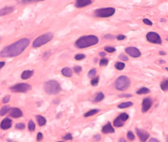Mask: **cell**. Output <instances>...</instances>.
Returning a JSON list of instances; mask_svg holds the SVG:
<instances>
[{"mask_svg": "<svg viewBox=\"0 0 168 142\" xmlns=\"http://www.w3.org/2000/svg\"><path fill=\"white\" fill-rule=\"evenodd\" d=\"M43 139V135L42 134V133H38L37 135V141L38 142H40Z\"/></svg>", "mask_w": 168, "mask_h": 142, "instance_id": "obj_40", "label": "cell"}, {"mask_svg": "<svg viewBox=\"0 0 168 142\" xmlns=\"http://www.w3.org/2000/svg\"><path fill=\"white\" fill-rule=\"evenodd\" d=\"M127 138H128V139L130 140L131 141H133L135 139V135L133 134V133L132 132V131H129L127 133Z\"/></svg>", "mask_w": 168, "mask_h": 142, "instance_id": "obj_34", "label": "cell"}, {"mask_svg": "<svg viewBox=\"0 0 168 142\" xmlns=\"http://www.w3.org/2000/svg\"><path fill=\"white\" fill-rule=\"evenodd\" d=\"M108 60L107 58L102 59L100 62V66H103L108 65Z\"/></svg>", "mask_w": 168, "mask_h": 142, "instance_id": "obj_33", "label": "cell"}, {"mask_svg": "<svg viewBox=\"0 0 168 142\" xmlns=\"http://www.w3.org/2000/svg\"><path fill=\"white\" fill-rule=\"evenodd\" d=\"M159 62H160V63H165V61H163V60H160V61H159Z\"/></svg>", "mask_w": 168, "mask_h": 142, "instance_id": "obj_54", "label": "cell"}, {"mask_svg": "<svg viewBox=\"0 0 168 142\" xmlns=\"http://www.w3.org/2000/svg\"><path fill=\"white\" fill-rule=\"evenodd\" d=\"M102 131L104 134H110L114 132V129L111 126V123H108L105 126H104L102 129Z\"/></svg>", "mask_w": 168, "mask_h": 142, "instance_id": "obj_16", "label": "cell"}, {"mask_svg": "<svg viewBox=\"0 0 168 142\" xmlns=\"http://www.w3.org/2000/svg\"><path fill=\"white\" fill-rule=\"evenodd\" d=\"M149 142H160L158 140L156 139L155 138H152L149 140Z\"/></svg>", "mask_w": 168, "mask_h": 142, "instance_id": "obj_46", "label": "cell"}, {"mask_svg": "<svg viewBox=\"0 0 168 142\" xmlns=\"http://www.w3.org/2000/svg\"><path fill=\"white\" fill-rule=\"evenodd\" d=\"M99 55L101 57H104L106 55V53L104 52H101L99 53Z\"/></svg>", "mask_w": 168, "mask_h": 142, "instance_id": "obj_49", "label": "cell"}, {"mask_svg": "<svg viewBox=\"0 0 168 142\" xmlns=\"http://www.w3.org/2000/svg\"><path fill=\"white\" fill-rule=\"evenodd\" d=\"M152 105V101L150 98H145L142 103V111L143 113H146L150 109Z\"/></svg>", "mask_w": 168, "mask_h": 142, "instance_id": "obj_11", "label": "cell"}, {"mask_svg": "<svg viewBox=\"0 0 168 142\" xmlns=\"http://www.w3.org/2000/svg\"><path fill=\"white\" fill-rule=\"evenodd\" d=\"M28 129L30 131H35L36 129V124L32 120H30L29 123H28Z\"/></svg>", "mask_w": 168, "mask_h": 142, "instance_id": "obj_28", "label": "cell"}, {"mask_svg": "<svg viewBox=\"0 0 168 142\" xmlns=\"http://www.w3.org/2000/svg\"><path fill=\"white\" fill-rule=\"evenodd\" d=\"M99 42V39L94 35H87L81 37L76 40L75 46L78 49H85L96 45Z\"/></svg>", "mask_w": 168, "mask_h": 142, "instance_id": "obj_2", "label": "cell"}, {"mask_svg": "<svg viewBox=\"0 0 168 142\" xmlns=\"http://www.w3.org/2000/svg\"><path fill=\"white\" fill-rule=\"evenodd\" d=\"M37 121L40 126L42 127L46 125V120L45 117H43L41 115H37L36 117Z\"/></svg>", "mask_w": 168, "mask_h": 142, "instance_id": "obj_20", "label": "cell"}, {"mask_svg": "<svg viewBox=\"0 0 168 142\" xmlns=\"http://www.w3.org/2000/svg\"><path fill=\"white\" fill-rule=\"evenodd\" d=\"M104 97V94L102 92H99V93L97 94L96 98H95L94 102H100V101H101L102 100H103Z\"/></svg>", "mask_w": 168, "mask_h": 142, "instance_id": "obj_27", "label": "cell"}, {"mask_svg": "<svg viewBox=\"0 0 168 142\" xmlns=\"http://www.w3.org/2000/svg\"><path fill=\"white\" fill-rule=\"evenodd\" d=\"M1 37H0V41H1Z\"/></svg>", "mask_w": 168, "mask_h": 142, "instance_id": "obj_56", "label": "cell"}, {"mask_svg": "<svg viewBox=\"0 0 168 142\" xmlns=\"http://www.w3.org/2000/svg\"><path fill=\"white\" fill-rule=\"evenodd\" d=\"M64 142V141H58V142Z\"/></svg>", "mask_w": 168, "mask_h": 142, "instance_id": "obj_55", "label": "cell"}, {"mask_svg": "<svg viewBox=\"0 0 168 142\" xmlns=\"http://www.w3.org/2000/svg\"><path fill=\"white\" fill-rule=\"evenodd\" d=\"M54 35L52 32H49L43 34L34 40L32 43V46L34 48H38L46 45V43L50 42L53 39Z\"/></svg>", "mask_w": 168, "mask_h": 142, "instance_id": "obj_4", "label": "cell"}, {"mask_svg": "<svg viewBox=\"0 0 168 142\" xmlns=\"http://www.w3.org/2000/svg\"><path fill=\"white\" fill-rule=\"evenodd\" d=\"M72 138H73V137H72V135L71 133L66 134L63 137V139L65 140H72Z\"/></svg>", "mask_w": 168, "mask_h": 142, "instance_id": "obj_36", "label": "cell"}, {"mask_svg": "<svg viewBox=\"0 0 168 142\" xmlns=\"http://www.w3.org/2000/svg\"><path fill=\"white\" fill-rule=\"evenodd\" d=\"M30 40L28 38H23L4 48L0 52L2 58L16 57L19 55L29 46Z\"/></svg>", "mask_w": 168, "mask_h": 142, "instance_id": "obj_1", "label": "cell"}, {"mask_svg": "<svg viewBox=\"0 0 168 142\" xmlns=\"http://www.w3.org/2000/svg\"><path fill=\"white\" fill-rule=\"evenodd\" d=\"M160 87L161 89L164 91H167L168 89V79H165L161 82Z\"/></svg>", "mask_w": 168, "mask_h": 142, "instance_id": "obj_25", "label": "cell"}, {"mask_svg": "<svg viewBox=\"0 0 168 142\" xmlns=\"http://www.w3.org/2000/svg\"><path fill=\"white\" fill-rule=\"evenodd\" d=\"M10 108L9 107V106H3V107L1 108V109L0 110V116H4L5 114H7L9 110H10Z\"/></svg>", "mask_w": 168, "mask_h": 142, "instance_id": "obj_22", "label": "cell"}, {"mask_svg": "<svg viewBox=\"0 0 168 142\" xmlns=\"http://www.w3.org/2000/svg\"><path fill=\"white\" fill-rule=\"evenodd\" d=\"M43 88L46 93L49 95L57 94L62 90L59 83L54 80H50L45 82Z\"/></svg>", "mask_w": 168, "mask_h": 142, "instance_id": "obj_3", "label": "cell"}, {"mask_svg": "<svg viewBox=\"0 0 168 142\" xmlns=\"http://www.w3.org/2000/svg\"><path fill=\"white\" fill-rule=\"evenodd\" d=\"M92 3V1L91 0H78L75 2V6L78 8H82L91 4Z\"/></svg>", "mask_w": 168, "mask_h": 142, "instance_id": "obj_15", "label": "cell"}, {"mask_svg": "<svg viewBox=\"0 0 168 142\" xmlns=\"http://www.w3.org/2000/svg\"><path fill=\"white\" fill-rule=\"evenodd\" d=\"M85 58V55L83 54H78V55H76L75 57V60H81L84 59Z\"/></svg>", "mask_w": 168, "mask_h": 142, "instance_id": "obj_35", "label": "cell"}, {"mask_svg": "<svg viewBox=\"0 0 168 142\" xmlns=\"http://www.w3.org/2000/svg\"><path fill=\"white\" fill-rule=\"evenodd\" d=\"M59 102H60V101H57V100H54V101H53V103H55V104H58V103H59Z\"/></svg>", "mask_w": 168, "mask_h": 142, "instance_id": "obj_53", "label": "cell"}, {"mask_svg": "<svg viewBox=\"0 0 168 142\" xmlns=\"http://www.w3.org/2000/svg\"><path fill=\"white\" fill-rule=\"evenodd\" d=\"M50 55H51V52L50 51H46L43 53V58L45 59V60H46L49 58Z\"/></svg>", "mask_w": 168, "mask_h": 142, "instance_id": "obj_41", "label": "cell"}, {"mask_svg": "<svg viewBox=\"0 0 168 142\" xmlns=\"http://www.w3.org/2000/svg\"><path fill=\"white\" fill-rule=\"evenodd\" d=\"M94 139L96 141H99L101 140L102 137L101 135H99V134H98V135H96L94 137Z\"/></svg>", "mask_w": 168, "mask_h": 142, "instance_id": "obj_43", "label": "cell"}, {"mask_svg": "<svg viewBox=\"0 0 168 142\" xmlns=\"http://www.w3.org/2000/svg\"><path fill=\"white\" fill-rule=\"evenodd\" d=\"M119 58L120 59H121V60L124 61H127L129 60L128 57L124 54H121L120 55Z\"/></svg>", "mask_w": 168, "mask_h": 142, "instance_id": "obj_39", "label": "cell"}, {"mask_svg": "<svg viewBox=\"0 0 168 142\" xmlns=\"http://www.w3.org/2000/svg\"><path fill=\"white\" fill-rule=\"evenodd\" d=\"M25 124L24 123H17V124H15V127L16 129L18 130H21L24 129L25 128Z\"/></svg>", "mask_w": 168, "mask_h": 142, "instance_id": "obj_30", "label": "cell"}, {"mask_svg": "<svg viewBox=\"0 0 168 142\" xmlns=\"http://www.w3.org/2000/svg\"><path fill=\"white\" fill-rule=\"evenodd\" d=\"M119 142H126V140L123 138H121L119 140Z\"/></svg>", "mask_w": 168, "mask_h": 142, "instance_id": "obj_51", "label": "cell"}, {"mask_svg": "<svg viewBox=\"0 0 168 142\" xmlns=\"http://www.w3.org/2000/svg\"><path fill=\"white\" fill-rule=\"evenodd\" d=\"M159 54L161 55H166V53L165 52H163V51H160V52H159Z\"/></svg>", "mask_w": 168, "mask_h": 142, "instance_id": "obj_50", "label": "cell"}, {"mask_svg": "<svg viewBox=\"0 0 168 142\" xmlns=\"http://www.w3.org/2000/svg\"><path fill=\"white\" fill-rule=\"evenodd\" d=\"M10 96L7 95V96H4V97L3 98L2 102H3V104H7L10 101Z\"/></svg>", "mask_w": 168, "mask_h": 142, "instance_id": "obj_37", "label": "cell"}, {"mask_svg": "<svg viewBox=\"0 0 168 142\" xmlns=\"http://www.w3.org/2000/svg\"><path fill=\"white\" fill-rule=\"evenodd\" d=\"M130 85V81L128 77L122 75L118 77L115 81L116 89L119 91H125L128 89Z\"/></svg>", "mask_w": 168, "mask_h": 142, "instance_id": "obj_5", "label": "cell"}, {"mask_svg": "<svg viewBox=\"0 0 168 142\" xmlns=\"http://www.w3.org/2000/svg\"><path fill=\"white\" fill-rule=\"evenodd\" d=\"M143 21L144 23L146 24V25H149V26H152L153 25L152 22V21H150L147 18H145L143 20Z\"/></svg>", "mask_w": 168, "mask_h": 142, "instance_id": "obj_42", "label": "cell"}, {"mask_svg": "<svg viewBox=\"0 0 168 142\" xmlns=\"http://www.w3.org/2000/svg\"><path fill=\"white\" fill-rule=\"evenodd\" d=\"M104 49L105 51L109 53H113L116 50V49L114 47L111 46H106L105 47Z\"/></svg>", "mask_w": 168, "mask_h": 142, "instance_id": "obj_32", "label": "cell"}, {"mask_svg": "<svg viewBox=\"0 0 168 142\" xmlns=\"http://www.w3.org/2000/svg\"><path fill=\"white\" fill-rule=\"evenodd\" d=\"M150 92V90L146 87H143L139 89L136 92V93L139 95L145 94L149 93Z\"/></svg>", "mask_w": 168, "mask_h": 142, "instance_id": "obj_24", "label": "cell"}, {"mask_svg": "<svg viewBox=\"0 0 168 142\" xmlns=\"http://www.w3.org/2000/svg\"><path fill=\"white\" fill-rule=\"evenodd\" d=\"M125 52L127 55L134 58L139 57L142 55L140 51L137 48L133 46L127 47L125 49Z\"/></svg>", "mask_w": 168, "mask_h": 142, "instance_id": "obj_10", "label": "cell"}, {"mask_svg": "<svg viewBox=\"0 0 168 142\" xmlns=\"http://www.w3.org/2000/svg\"><path fill=\"white\" fill-rule=\"evenodd\" d=\"M133 105V103H132V102H123V103H121L119 105H118L117 107L119 109H124V108L130 107Z\"/></svg>", "mask_w": 168, "mask_h": 142, "instance_id": "obj_21", "label": "cell"}, {"mask_svg": "<svg viewBox=\"0 0 168 142\" xmlns=\"http://www.w3.org/2000/svg\"><path fill=\"white\" fill-rule=\"evenodd\" d=\"M136 133L137 136L142 142H146L149 137V134L143 130L137 128Z\"/></svg>", "mask_w": 168, "mask_h": 142, "instance_id": "obj_13", "label": "cell"}, {"mask_svg": "<svg viewBox=\"0 0 168 142\" xmlns=\"http://www.w3.org/2000/svg\"><path fill=\"white\" fill-rule=\"evenodd\" d=\"M34 74V70H25L24 71L21 75V78L23 80H26L32 77Z\"/></svg>", "mask_w": 168, "mask_h": 142, "instance_id": "obj_18", "label": "cell"}, {"mask_svg": "<svg viewBox=\"0 0 168 142\" xmlns=\"http://www.w3.org/2000/svg\"><path fill=\"white\" fill-rule=\"evenodd\" d=\"M32 87L27 83H19L10 88L11 92L14 93H27L32 89Z\"/></svg>", "mask_w": 168, "mask_h": 142, "instance_id": "obj_6", "label": "cell"}, {"mask_svg": "<svg viewBox=\"0 0 168 142\" xmlns=\"http://www.w3.org/2000/svg\"><path fill=\"white\" fill-rule=\"evenodd\" d=\"M100 111V110L99 109L92 110L90 111H88L87 113H86V114H85L84 116L85 117H90V116H94L96 114L99 113Z\"/></svg>", "mask_w": 168, "mask_h": 142, "instance_id": "obj_23", "label": "cell"}, {"mask_svg": "<svg viewBox=\"0 0 168 142\" xmlns=\"http://www.w3.org/2000/svg\"><path fill=\"white\" fill-rule=\"evenodd\" d=\"M126 38V36L124 35H119L117 37V39L119 40H123Z\"/></svg>", "mask_w": 168, "mask_h": 142, "instance_id": "obj_44", "label": "cell"}, {"mask_svg": "<svg viewBox=\"0 0 168 142\" xmlns=\"http://www.w3.org/2000/svg\"><path fill=\"white\" fill-rule=\"evenodd\" d=\"M99 77H97L95 78H93L91 81V84L92 86H96L98 85L99 82Z\"/></svg>", "mask_w": 168, "mask_h": 142, "instance_id": "obj_31", "label": "cell"}, {"mask_svg": "<svg viewBox=\"0 0 168 142\" xmlns=\"http://www.w3.org/2000/svg\"><path fill=\"white\" fill-rule=\"evenodd\" d=\"M82 71V68L79 66H76L74 67V71L76 74H79Z\"/></svg>", "mask_w": 168, "mask_h": 142, "instance_id": "obj_38", "label": "cell"}, {"mask_svg": "<svg viewBox=\"0 0 168 142\" xmlns=\"http://www.w3.org/2000/svg\"><path fill=\"white\" fill-rule=\"evenodd\" d=\"M6 63L4 61L0 62V69H1L4 65Z\"/></svg>", "mask_w": 168, "mask_h": 142, "instance_id": "obj_48", "label": "cell"}, {"mask_svg": "<svg viewBox=\"0 0 168 142\" xmlns=\"http://www.w3.org/2000/svg\"><path fill=\"white\" fill-rule=\"evenodd\" d=\"M115 12V9L114 7L99 8L95 10L94 15L98 17L105 18L113 16Z\"/></svg>", "mask_w": 168, "mask_h": 142, "instance_id": "obj_7", "label": "cell"}, {"mask_svg": "<svg viewBox=\"0 0 168 142\" xmlns=\"http://www.w3.org/2000/svg\"><path fill=\"white\" fill-rule=\"evenodd\" d=\"M8 112L10 116L13 118H19L23 116L22 111L18 108H10Z\"/></svg>", "mask_w": 168, "mask_h": 142, "instance_id": "obj_12", "label": "cell"}, {"mask_svg": "<svg viewBox=\"0 0 168 142\" xmlns=\"http://www.w3.org/2000/svg\"><path fill=\"white\" fill-rule=\"evenodd\" d=\"M96 72H97V71H96V69H92L91 70H90L88 73V76L89 78H93V77H94L96 75Z\"/></svg>", "mask_w": 168, "mask_h": 142, "instance_id": "obj_29", "label": "cell"}, {"mask_svg": "<svg viewBox=\"0 0 168 142\" xmlns=\"http://www.w3.org/2000/svg\"><path fill=\"white\" fill-rule=\"evenodd\" d=\"M129 116L126 113H122L113 121V126L116 127H122L125 124V121L128 120Z\"/></svg>", "mask_w": 168, "mask_h": 142, "instance_id": "obj_9", "label": "cell"}, {"mask_svg": "<svg viewBox=\"0 0 168 142\" xmlns=\"http://www.w3.org/2000/svg\"><path fill=\"white\" fill-rule=\"evenodd\" d=\"M105 38H107V39H114V36H113V35H106V36H105Z\"/></svg>", "mask_w": 168, "mask_h": 142, "instance_id": "obj_47", "label": "cell"}, {"mask_svg": "<svg viewBox=\"0 0 168 142\" xmlns=\"http://www.w3.org/2000/svg\"><path fill=\"white\" fill-rule=\"evenodd\" d=\"M132 95L131 94H121L119 95L120 97H132Z\"/></svg>", "mask_w": 168, "mask_h": 142, "instance_id": "obj_45", "label": "cell"}, {"mask_svg": "<svg viewBox=\"0 0 168 142\" xmlns=\"http://www.w3.org/2000/svg\"><path fill=\"white\" fill-rule=\"evenodd\" d=\"M13 125V120L10 118L6 117L1 121L0 127L3 130H6L11 128Z\"/></svg>", "mask_w": 168, "mask_h": 142, "instance_id": "obj_14", "label": "cell"}, {"mask_svg": "<svg viewBox=\"0 0 168 142\" xmlns=\"http://www.w3.org/2000/svg\"><path fill=\"white\" fill-rule=\"evenodd\" d=\"M7 142H16V141H13V140H12L10 139H7Z\"/></svg>", "mask_w": 168, "mask_h": 142, "instance_id": "obj_52", "label": "cell"}, {"mask_svg": "<svg viewBox=\"0 0 168 142\" xmlns=\"http://www.w3.org/2000/svg\"><path fill=\"white\" fill-rule=\"evenodd\" d=\"M146 37L148 41L155 44L160 45L162 42V40L159 35L155 32H149L147 34Z\"/></svg>", "mask_w": 168, "mask_h": 142, "instance_id": "obj_8", "label": "cell"}, {"mask_svg": "<svg viewBox=\"0 0 168 142\" xmlns=\"http://www.w3.org/2000/svg\"><path fill=\"white\" fill-rule=\"evenodd\" d=\"M14 10L13 7H7L0 9V16H4L10 14Z\"/></svg>", "mask_w": 168, "mask_h": 142, "instance_id": "obj_17", "label": "cell"}, {"mask_svg": "<svg viewBox=\"0 0 168 142\" xmlns=\"http://www.w3.org/2000/svg\"><path fill=\"white\" fill-rule=\"evenodd\" d=\"M61 73L63 75L66 77L71 78L72 77V70L69 67H65L62 70H61Z\"/></svg>", "mask_w": 168, "mask_h": 142, "instance_id": "obj_19", "label": "cell"}, {"mask_svg": "<svg viewBox=\"0 0 168 142\" xmlns=\"http://www.w3.org/2000/svg\"><path fill=\"white\" fill-rule=\"evenodd\" d=\"M114 67H115V68L117 70L121 71V70H123L125 68V64L123 62H117L114 65Z\"/></svg>", "mask_w": 168, "mask_h": 142, "instance_id": "obj_26", "label": "cell"}]
</instances>
